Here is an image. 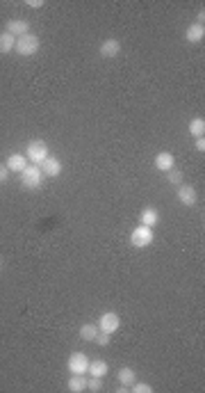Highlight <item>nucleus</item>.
Instances as JSON below:
<instances>
[{
  "label": "nucleus",
  "instance_id": "1",
  "mask_svg": "<svg viewBox=\"0 0 205 393\" xmlns=\"http://www.w3.org/2000/svg\"><path fill=\"white\" fill-rule=\"evenodd\" d=\"M39 46H41V42H39L37 34L28 32V34H23V37H16V46H14V53H18L20 58H32V55H37Z\"/></svg>",
  "mask_w": 205,
  "mask_h": 393
},
{
  "label": "nucleus",
  "instance_id": "2",
  "mask_svg": "<svg viewBox=\"0 0 205 393\" xmlns=\"http://www.w3.org/2000/svg\"><path fill=\"white\" fill-rule=\"evenodd\" d=\"M48 156H50L48 144H46L44 140H30L28 146H25V158H28V162H32V165H41Z\"/></svg>",
  "mask_w": 205,
  "mask_h": 393
},
{
  "label": "nucleus",
  "instance_id": "3",
  "mask_svg": "<svg viewBox=\"0 0 205 393\" xmlns=\"http://www.w3.org/2000/svg\"><path fill=\"white\" fill-rule=\"evenodd\" d=\"M20 183H23V188H28V190H39L41 183H44V172H41V167L30 162V165L20 172Z\"/></svg>",
  "mask_w": 205,
  "mask_h": 393
},
{
  "label": "nucleus",
  "instance_id": "4",
  "mask_svg": "<svg viewBox=\"0 0 205 393\" xmlns=\"http://www.w3.org/2000/svg\"><path fill=\"white\" fill-rule=\"evenodd\" d=\"M153 238H155L153 229L139 224V227H137L135 231L130 233V245H132V247H137V249H144V247H148V245L153 242Z\"/></svg>",
  "mask_w": 205,
  "mask_h": 393
},
{
  "label": "nucleus",
  "instance_id": "5",
  "mask_svg": "<svg viewBox=\"0 0 205 393\" xmlns=\"http://www.w3.org/2000/svg\"><path fill=\"white\" fill-rule=\"evenodd\" d=\"M89 357L85 354V352H73V354L69 357V370L71 375H87V370H89Z\"/></svg>",
  "mask_w": 205,
  "mask_h": 393
},
{
  "label": "nucleus",
  "instance_id": "6",
  "mask_svg": "<svg viewBox=\"0 0 205 393\" xmlns=\"http://www.w3.org/2000/svg\"><path fill=\"white\" fill-rule=\"evenodd\" d=\"M98 329L100 331H107V334H114L116 329L121 327V318H119V313H114V311H107V313H102L100 318H98Z\"/></svg>",
  "mask_w": 205,
  "mask_h": 393
},
{
  "label": "nucleus",
  "instance_id": "7",
  "mask_svg": "<svg viewBox=\"0 0 205 393\" xmlns=\"http://www.w3.org/2000/svg\"><path fill=\"white\" fill-rule=\"evenodd\" d=\"M178 199H180V203L182 206H196V201H198V192H196V188L194 185H187V183H180L178 185Z\"/></svg>",
  "mask_w": 205,
  "mask_h": 393
},
{
  "label": "nucleus",
  "instance_id": "8",
  "mask_svg": "<svg viewBox=\"0 0 205 393\" xmlns=\"http://www.w3.org/2000/svg\"><path fill=\"white\" fill-rule=\"evenodd\" d=\"M39 167L44 172V176H48V178H57L61 174V160H57L55 156H48Z\"/></svg>",
  "mask_w": 205,
  "mask_h": 393
},
{
  "label": "nucleus",
  "instance_id": "9",
  "mask_svg": "<svg viewBox=\"0 0 205 393\" xmlns=\"http://www.w3.org/2000/svg\"><path fill=\"white\" fill-rule=\"evenodd\" d=\"M5 32L14 34V37H23V34L30 32V23L23 21V18H9V21L5 23Z\"/></svg>",
  "mask_w": 205,
  "mask_h": 393
},
{
  "label": "nucleus",
  "instance_id": "10",
  "mask_svg": "<svg viewBox=\"0 0 205 393\" xmlns=\"http://www.w3.org/2000/svg\"><path fill=\"white\" fill-rule=\"evenodd\" d=\"M98 53H100V58H105V60L116 58V55L121 53V44H119V39H105V42L100 44Z\"/></svg>",
  "mask_w": 205,
  "mask_h": 393
},
{
  "label": "nucleus",
  "instance_id": "11",
  "mask_svg": "<svg viewBox=\"0 0 205 393\" xmlns=\"http://www.w3.org/2000/svg\"><path fill=\"white\" fill-rule=\"evenodd\" d=\"M5 165H7L9 172H16V174H20V172H23L30 162H28V158H25L23 153H12V156L5 160Z\"/></svg>",
  "mask_w": 205,
  "mask_h": 393
},
{
  "label": "nucleus",
  "instance_id": "12",
  "mask_svg": "<svg viewBox=\"0 0 205 393\" xmlns=\"http://www.w3.org/2000/svg\"><path fill=\"white\" fill-rule=\"evenodd\" d=\"M155 167L160 172H164V174H167L169 170H173V167H176V158H173V153H169V151H160L155 156Z\"/></svg>",
  "mask_w": 205,
  "mask_h": 393
},
{
  "label": "nucleus",
  "instance_id": "13",
  "mask_svg": "<svg viewBox=\"0 0 205 393\" xmlns=\"http://www.w3.org/2000/svg\"><path fill=\"white\" fill-rule=\"evenodd\" d=\"M203 37H205V28H203V25H198V23L189 25L187 32H184V39H187L189 44H201Z\"/></svg>",
  "mask_w": 205,
  "mask_h": 393
},
{
  "label": "nucleus",
  "instance_id": "14",
  "mask_svg": "<svg viewBox=\"0 0 205 393\" xmlns=\"http://www.w3.org/2000/svg\"><path fill=\"white\" fill-rule=\"evenodd\" d=\"M89 372L91 377H105L107 372H110V366H107V361L105 359H94V361H89Z\"/></svg>",
  "mask_w": 205,
  "mask_h": 393
},
{
  "label": "nucleus",
  "instance_id": "15",
  "mask_svg": "<svg viewBox=\"0 0 205 393\" xmlns=\"http://www.w3.org/2000/svg\"><path fill=\"white\" fill-rule=\"evenodd\" d=\"M139 222L144 224V227H155L157 222H160V213L155 211V208H144L141 211V215H139Z\"/></svg>",
  "mask_w": 205,
  "mask_h": 393
},
{
  "label": "nucleus",
  "instance_id": "16",
  "mask_svg": "<svg viewBox=\"0 0 205 393\" xmlns=\"http://www.w3.org/2000/svg\"><path fill=\"white\" fill-rule=\"evenodd\" d=\"M87 380L89 377H85V375H71V380H69V391L71 393H82V391H87Z\"/></svg>",
  "mask_w": 205,
  "mask_h": 393
},
{
  "label": "nucleus",
  "instance_id": "17",
  "mask_svg": "<svg viewBox=\"0 0 205 393\" xmlns=\"http://www.w3.org/2000/svg\"><path fill=\"white\" fill-rule=\"evenodd\" d=\"M14 46H16V37L9 32H0V53L7 55L14 50Z\"/></svg>",
  "mask_w": 205,
  "mask_h": 393
},
{
  "label": "nucleus",
  "instance_id": "18",
  "mask_svg": "<svg viewBox=\"0 0 205 393\" xmlns=\"http://www.w3.org/2000/svg\"><path fill=\"white\" fill-rule=\"evenodd\" d=\"M116 380H119V384L128 386V391H130V384L135 382V370L123 366V368H119V372H116Z\"/></svg>",
  "mask_w": 205,
  "mask_h": 393
},
{
  "label": "nucleus",
  "instance_id": "19",
  "mask_svg": "<svg viewBox=\"0 0 205 393\" xmlns=\"http://www.w3.org/2000/svg\"><path fill=\"white\" fill-rule=\"evenodd\" d=\"M96 334H98V325L87 323V325H82V327H80V339L85 341V343H94Z\"/></svg>",
  "mask_w": 205,
  "mask_h": 393
},
{
  "label": "nucleus",
  "instance_id": "20",
  "mask_svg": "<svg viewBox=\"0 0 205 393\" xmlns=\"http://www.w3.org/2000/svg\"><path fill=\"white\" fill-rule=\"evenodd\" d=\"M187 128H189V133H192L194 137H203L205 135V119L203 117H196V119L189 121Z\"/></svg>",
  "mask_w": 205,
  "mask_h": 393
},
{
  "label": "nucleus",
  "instance_id": "21",
  "mask_svg": "<svg viewBox=\"0 0 205 393\" xmlns=\"http://www.w3.org/2000/svg\"><path fill=\"white\" fill-rule=\"evenodd\" d=\"M167 181L171 183V185H180V183H182V172L176 170V167H173V170H169L167 172Z\"/></svg>",
  "mask_w": 205,
  "mask_h": 393
},
{
  "label": "nucleus",
  "instance_id": "22",
  "mask_svg": "<svg viewBox=\"0 0 205 393\" xmlns=\"http://www.w3.org/2000/svg\"><path fill=\"white\" fill-rule=\"evenodd\" d=\"M130 391L132 393H153V386L151 384H144V382H132L130 384Z\"/></svg>",
  "mask_w": 205,
  "mask_h": 393
},
{
  "label": "nucleus",
  "instance_id": "23",
  "mask_svg": "<svg viewBox=\"0 0 205 393\" xmlns=\"http://www.w3.org/2000/svg\"><path fill=\"white\" fill-rule=\"evenodd\" d=\"M102 389V377H91V380H87V391H100Z\"/></svg>",
  "mask_w": 205,
  "mask_h": 393
},
{
  "label": "nucleus",
  "instance_id": "24",
  "mask_svg": "<svg viewBox=\"0 0 205 393\" xmlns=\"http://www.w3.org/2000/svg\"><path fill=\"white\" fill-rule=\"evenodd\" d=\"M94 343L102 345V348H105V345H110V334H107V331H100V329H98V334H96Z\"/></svg>",
  "mask_w": 205,
  "mask_h": 393
},
{
  "label": "nucleus",
  "instance_id": "25",
  "mask_svg": "<svg viewBox=\"0 0 205 393\" xmlns=\"http://www.w3.org/2000/svg\"><path fill=\"white\" fill-rule=\"evenodd\" d=\"M7 178H9V170H7V165H0V183H7Z\"/></svg>",
  "mask_w": 205,
  "mask_h": 393
},
{
  "label": "nucleus",
  "instance_id": "26",
  "mask_svg": "<svg viewBox=\"0 0 205 393\" xmlns=\"http://www.w3.org/2000/svg\"><path fill=\"white\" fill-rule=\"evenodd\" d=\"M28 7H32V9H41V7H44V0H28Z\"/></svg>",
  "mask_w": 205,
  "mask_h": 393
},
{
  "label": "nucleus",
  "instance_id": "27",
  "mask_svg": "<svg viewBox=\"0 0 205 393\" xmlns=\"http://www.w3.org/2000/svg\"><path fill=\"white\" fill-rule=\"evenodd\" d=\"M196 151H205V140H203V137H196Z\"/></svg>",
  "mask_w": 205,
  "mask_h": 393
},
{
  "label": "nucleus",
  "instance_id": "28",
  "mask_svg": "<svg viewBox=\"0 0 205 393\" xmlns=\"http://www.w3.org/2000/svg\"><path fill=\"white\" fill-rule=\"evenodd\" d=\"M203 21H205V12L201 9V12L196 14V23H198V25H203Z\"/></svg>",
  "mask_w": 205,
  "mask_h": 393
},
{
  "label": "nucleus",
  "instance_id": "29",
  "mask_svg": "<svg viewBox=\"0 0 205 393\" xmlns=\"http://www.w3.org/2000/svg\"><path fill=\"white\" fill-rule=\"evenodd\" d=\"M0 268H3V261H0Z\"/></svg>",
  "mask_w": 205,
  "mask_h": 393
}]
</instances>
